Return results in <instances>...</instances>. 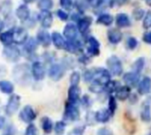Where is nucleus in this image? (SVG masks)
Returning <instances> with one entry per match:
<instances>
[{
    "label": "nucleus",
    "mask_w": 151,
    "mask_h": 135,
    "mask_svg": "<svg viewBox=\"0 0 151 135\" xmlns=\"http://www.w3.org/2000/svg\"><path fill=\"white\" fill-rule=\"evenodd\" d=\"M118 83H119V82H116V81H110V82H108V83L105 85L106 90H108L109 92L116 91V90L119 88V87H118Z\"/></svg>",
    "instance_id": "nucleus-44"
},
{
    "label": "nucleus",
    "mask_w": 151,
    "mask_h": 135,
    "mask_svg": "<svg viewBox=\"0 0 151 135\" xmlns=\"http://www.w3.org/2000/svg\"><path fill=\"white\" fill-rule=\"evenodd\" d=\"M13 42L16 44H24L28 39V33L26 28L19 27L12 30Z\"/></svg>",
    "instance_id": "nucleus-9"
},
{
    "label": "nucleus",
    "mask_w": 151,
    "mask_h": 135,
    "mask_svg": "<svg viewBox=\"0 0 151 135\" xmlns=\"http://www.w3.org/2000/svg\"><path fill=\"white\" fill-rule=\"evenodd\" d=\"M65 73V68L64 67V65L62 64L55 63L51 65L49 69V77L54 81H58L63 78Z\"/></svg>",
    "instance_id": "nucleus-7"
},
{
    "label": "nucleus",
    "mask_w": 151,
    "mask_h": 135,
    "mask_svg": "<svg viewBox=\"0 0 151 135\" xmlns=\"http://www.w3.org/2000/svg\"><path fill=\"white\" fill-rule=\"evenodd\" d=\"M139 79H140V76L138 73H127L124 76H123V80L128 85V86H131V87H134L138 84V81H139Z\"/></svg>",
    "instance_id": "nucleus-23"
},
{
    "label": "nucleus",
    "mask_w": 151,
    "mask_h": 135,
    "mask_svg": "<svg viewBox=\"0 0 151 135\" xmlns=\"http://www.w3.org/2000/svg\"><path fill=\"white\" fill-rule=\"evenodd\" d=\"M0 42L5 47L12 45V42H13V34H12V30H9V31H5V32L0 33Z\"/></svg>",
    "instance_id": "nucleus-24"
},
{
    "label": "nucleus",
    "mask_w": 151,
    "mask_h": 135,
    "mask_svg": "<svg viewBox=\"0 0 151 135\" xmlns=\"http://www.w3.org/2000/svg\"><path fill=\"white\" fill-rule=\"evenodd\" d=\"M38 19L43 28H50L53 23V15L50 11H41Z\"/></svg>",
    "instance_id": "nucleus-12"
},
{
    "label": "nucleus",
    "mask_w": 151,
    "mask_h": 135,
    "mask_svg": "<svg viewBox=\"0 0 151 135\" xmlns=\"http://www.w3.org/2000/svg\"><path fill=\"white\" fill-rule=\"evenodd\" d=\"M53 0H39L37 4L38 8L41 11H50L53 7Z\"/></svg>",
    "instance_id": "nucleus-32"
},
{
    "label": "nucleus",
    "mask_w": 151,
    "mask_h": 135,
    "mask_svg": "<svg viewBox=\"0 0 151 135\" xmlns=\"http://www.w3.org/2000/svg\"><path fill=\"white\" fill-rule=\"evenodd\" d=\"M16 16L21 21H27L30 17V9L27 4H20L16 9Z\"/></svg>",
    "instance_id": "nucleus-17"
},
{
    "label": "nucleus",
    "mask_w": 151,
    "mask_h": 135,
    "mask_svg": "<svg viewBox=\"0 0 151 135\" xmlns=\"http://www.w3.org/2000/svg\"><path fill=\"white\" fill-rule=\"evenodd\" d=\"M5 135H12V134H5Z\"/></svg>",
    "instance_id": "nucleus-57"
},
{
    "label": "nucleus",
    "mask_w": 151,
    "mask_h": 135,
    "mask_svg": "<svg viewBox=\"0 0 151 135\" xmlns=\"http://www.w3.org/2000/svg\"><path fill=\"white\" fill-rule=\"evenodd\" d=\"M32 75L35 80H42L45 77V67L40 61H35L32 65Z\"/></svg>",
    "instance_id": "nucleus-10"
},
{
    "label": "nucleus",
    "mask_w": 151,
    "mask_h": 135,
    "mask_svg": "<svg viewBox=\"0 0 151 135\" xmlns=\"http://www.w3.org/2000/svg\"><path fill=\"white\" fill-rule=\"evenodd\" d=\"M87 50L90 56H98L100 54V43L96 38L90 36L88 39Z\"/></svg>",
    "instance_id": "nucleus-13"
},
{
    "label": "nucleus",
    "mask_w": 151,
    "mask_h": 135,
    "mask_svg": "<svg viewBox=\"0 0 151 135\" xmlns=\"http://www.w3.org/2000/svg\"><path fill=\"white\" fill-rule=\"evenodd\" d=\"M25 135H37V128L34 124H29L26 129Z\"/></svg>",
    "instance_id": "nucleus-39"
},
{
    "label": "nucleus",
    "mask_w": 151,
    "mask_h": 135,
    "mask_svg": "<svg viewBox=\"0 0 151 135\" xmlns=\"http://www.w3.org/2000/svg\"><path fill=\"white\" fill-rule=\"evenodd\" d=\"M4 28V22L2 19H0V33H2Z\"/></svg>",
    "instance_id": "nucleus-53"
},
{
    "label": "nucleus",
    "mask_w": 151,
    "mask_h": 135,
    "mask_svg": "<svg viewBox=\"0 0 151 135\" xmlns=\"http://www.w3.org/2000/svg\"><path fill=\"white\" fill-rule=\"evenodd\" d=\"M19 118L24 123L29 124L36 118V113L30 105H26L19 112Z\"/></svg>",
    "instance_id": "nucleus-8"
},
{
    "label": "nucleus",
    "mask_w": 151,
    "mask_h": 135,
    "mask_svg": "<svg viewBox=\"0 0 151 135\" xmlns=\"http://www.w3.org/2000/svg\"><path fill=\"white\" fill-rule=\"evenodd\" d=\"M94 82H96L102 86H105L108 82L111 81L110 72L104 68L94 69Z\"/></svg>",
    "instance_id": "nucleus-4"
},
{
    "label": "nucleus",
    "mask_w": 151,
    "mask_h": 135,
    "mask_svg": "<svg viewBox=\"0 0 151 135\" xmlns=\"http://www.w3.org/2000/svg\"><path fill=\"white\" fill-rule=\"evenodd\" d=\"M97 135H113L112 132L111 130H109L108 128H101L98 133Z\"/></svg>",
    "instance_id": "nucleus-48"
},
{
    "label": "nucleus",
    "mask_w": 151,
    "mask_h": 135,
    "mask_svg": "<svg viewBox=\"0 0 151 135\" xmlns=\"http://www.w3.org/2000/svg\"><path fill=\"white\" fill-rule=\"evenodd\" d=\"M81 80V74L79 72H73L70 76V83L71 86H78Z\"/></svg>",
    "instance_id": "nucleus-35"
},
{
    "label": "nucleus",
    "mask_w": 151,
    "mask_h": 135,
    "mask_svg": "<svg viewBox=\"0 0 151 135\" xmlns=\"http://www.w3.org/2000/svg\"><path fill=\"white\" fill-rule=\"evenodd\" d=\"M83 79L86 82H90L94 79V69L92 70H88L84 73L83 74Z\"/></svg>",
    "instance_id": "nucleus-42"
},
{
    "label": "nucleus",
    "mask_w": 151,
    "mask_h": 135,
    "mask_svg": "<svg viewBox=\"0 0 151 135\" xmlns=\"http://www.w3.org/2000/svg\"><path fill=\"white\" fill-rule=\"evenodd\" d=\"M84 131V127H76L73 130H72L68 135H82Z\"/></svg>",
    "instance_id": "nucleus-46"
},
{
    "label": "nucleus",
    "mask_w": 151,
    "mask_h": 135,
    "mask_svg": "<svg viewBox=\"0 0 151 135\" xmlns=\"http://www.w3.org/2000/svg\"><path fill=\"white\" fill-rule=\"evenodd\" d=\"M78 28L77 26H75L73 23H68L65 25L64 30H63V34L64 36L65 37L66 41H74L77 40L78 37Z\"/></svg>",
    "instance_id": "nucleus-11"
},
{
    "label": "nucleus",
    "mask_w": 151,
    "mask_h": 135,
    "mask_svg": "<svg viewBox=\"0 0 151 135\" xmlns=\"http://www.w3.org/2000/svg\"><path fill=\"white\" fill-rule=\"evenodd\" d=\"M64 50H65L69 53L75 54V53H79L80 51H81L82 45H81V42L78 41V40L65 41V46H64Z\"/></svg>",
    "instance_id": "nucleus-15"
},
{
    "label": "nucleus",
    "mask_w": 151,
    "mask_h": 135,
    "mask_svg": "<svg viewBox=\"0 0 151 135\" xmlns=\"http://www.w3.org/2000/svg\"><path fill=\"white\" fill-rule=\"evenodd\" d=\"M144 15H145V11L142 8H136L133 11V16L136 20L142 19L144 17Z\"/></svg>",
    "instance_id": "nucleus-36"
},
{
    "label": "nucleus",
    "mask_w": 151,
    "mask_h": 135,
    "mask_svg": "<svg viewBox=\"0 0 151 135\" xmlns=\"http://www.w3.org/2000/svg\"><path fill=\"white\" fill-rule=\"evenodd\" d=\"M56 14H57V16H58L61 20H63V21L67 20L68 18H69L68 13H67L65 11H64L63 9H58V10L56 11Z\"/></svg>",
    "instance_id": "nucleus-43"
},
{
    "label": "nucleus",
    "mask_w": 151,
    "mask_h": 135,
    "mask_svg": "<svg viewBox=\"0 0 151 135\" xmlns=\"http://www.w3.org/2000/svg\"><path fill=\"white\" fill-rule=\"evenodd\" d=\"M143 27L149 29L151 27V11H149L143 19Z\"/></svg>",
    "instance_id": "nucleus-37"
},
{
    "label": "nucleus",
    "mask_w": 151,
    "mask_h": 135,
    "mask_svg": "<svg viewBox=\"0 0 151 135\" xmlns=\"http://www.w3.org/2000/svg\"><path fill=\"white\" fill-rule=\"evenodd\" d=\"M142 39H143L144 42H146L148 44H151V31L144 33V34L142 36Z\"/></svg>",
    "instance_id": "nucleus-47"
},
{
    "label": "nucleus",
    "mask_w": 151,
    "mask_h": 135,
    "mask_svg": "<svg viewBox=\"0 0 151 135\" xmlns=\"http://www.w3.org/2000/svg\"><path fill=\"white\" fill-rule=\"evenodd\" d=\"M151 91V79L144 77L138 86V92L140 95H147Z\"/></svg>",
    "instance_id": "nucleus-19"
},
{
    "label": "nucleus",
    "mask_w": 151,
    "mask_h": 135,
    "mask_svg": "<svg viewBox=\"0 0 151 135\" xmlns=\"http://www.w3.org/2000/svg\"><path fill=\"white\" fill-rule=\"evenodd\" d=\"M92 24V18L89 17V16H85V17H82V18H80L78 22H77V28H78V31L81 34H84L86 33L89 27L91 26Z\"/></svg>",
    "instance_id": "nucleus-16"
},
{
    "label": "nucleus",
    "mask_w": 151,
    "mask_h": 135,
    "mask_svg": "<svg viewBox=\"0 0 151 135\" xmlns=\"http://www.w3.org/2000/svg\"><path fill=\"white\" fill-rule=\"evenodd\" d=\"M111 117V112L109 111V110L104 109V110H100L98 111L96 115H95V118L97 122L100 123H106L109 121Z\"/></svg>",
    "instance_id": "nucleus-26"
},
{
    "label": "nucleus",
    "mask_w": 151,
    "mask_h": 135,
    "mask_svg": "<svg viewBox=\"0 0 151 135\" xmlns=\"http://www.w3.org/2000/svg\"><path fill=\"white\" fill-rule=\"evenodd\" d=\"M4 124H5V118L4 117H0V129L4 127Z\"/></svg>",
    "instance_id": "nucleus-52"
},
{
    "label": "nucleus",
    "mask_w": 151,
    "mask_h": 135,
    "mask_svg": "<svg viewBox=\"0 0 151 135\" xmlns=\"http://www.w3.org/2000/svg\"><path fill=\"white\" fill-rule=\"evenodd\" d=\"M21 98L18 95H12L7 102L6 107H5V114L8 117L12 116L15 114V112L19 110L20 105Z\"/></svg>",
    "instance_id": "nucleus-5"
},
{
    "label": "nucleus",
    "mask_w": 151,
    "mask_h": 135,
    "mask_svg": "<svg viewBox=\"0 0 151 135\" xmlns=\"http://www.w3.org/2000/svg\"><path fill=\"white\" fill-rule=\"evenodd\" d=\"M59 3L65 10H71L73 5V0H59Z\"/></svg>",
    "instance_id": "nucleus-41"
},
{
    "label": "nucleus",
    "mask_w": 151,
    "mask_h": 135,
    "mask_svg": "<svg viewBox=\"0 0 151 135\" xmlns=\"http://www.w3.org/2000/svg\"><path fill=\"white\" fill-rule=\"evenodd\" d=\"M107 66L109 72L114 76H119L123 73V66L120 59L117 56H111L107 59Z\"/></svg>",
    "instance_id": "nucleus-3"
},
{
    "label": "nucleus",
    "mask_w": 151,
    "mask_h": 135,
    "mask_svg": "<svg viewBox=\"0 0 151 135\" xmlns=\"http://www.w3.org/2000/svg\"><path fill=\"white\" fill-rule=\"evenodd\" d=\"M116 25L119 27H128L131 26V20L127 14L119 13L116 16Z\"/></svg>",
    "instance_id": "nucleus-22"
},
{
    "label": "nucleus",
    "mask_w": 151,
    "mask_h": 135,
    "mask_svg": "<svg viewBox=\"0 0 151 135\" xmlns=\"http://www.w3.org/2000/svg\"><path fill=\"white\" fill-rule=\"evenodd\" d=\"M88 4L92 6V7H99L100 4V0H86Z\"/></svg>",
    "instance_id": "nucleus-49"
},
{
    "label": "nucleus",
    "mask_w": 151,
    "mask_h": 135,
    "mask_svg": "<svg viewBox=\"0 0 151 135\" xmlns=\"http://www.w3.org/2000/svg\"><path fill=\"white\" fill-rule=\"evenodd\" d=\"M63 118H64L65 121H68V122H74L79 119L80 111H79V109H78L76 103H72L66 102Z\"/></svg>",
    "instance_id": "nucleus-2"
},
{
    "label": "nucleus",
    "mask_w": 151,
    "mask_h": 135,
    "mask_svg": "<svg viewBox=\"0 0 151 135\" xmlns=\"http://www.w3.org/2000/svg\"><path fill=\"white\" fill-rule=\"evenodd\" d=\"M129 96H130V88L127 86L119 87L116 90V97L120 101L127 100L129 97Z\"/></svg>",
    "instance_id": "nucleus-27"
},
{
    "label": "nucleus",
    "mask_w": 151,
    "mask_h": 135,
    "mask_svg": "<svg viewBox=\"0 0 151 135\" xmlns=\"http://www.w3.org/2000/svg\"><path fill=\"white\" fill-rule=\"evenodd\" d=\"M12 75L14 80L19 83V85L26 86L30 82V73H29V66L26 64L18 65L13 68Z\"/></svg>",
    "instance_id": "nucleus-1"
},
{
    "label": "nucleus",
    "mask_w": 151,
    "mask_h": 135,
    "mask_svg": "<svg viewBox=\"0 0 151 135\" xmlns=\"http://www.w3.org/2000/svg\"><path fill=\"white\" fill-rule=\"evenodd\" d=\"M0 110H1V102H0Z\"/></svg>",
    "instance_id": "nucleus-56"
},
{
    "label": "nucleus",
    "mask_w": 151,
    "mask_h": 135,
    "mask_svg": "<svg viewBox=\"0 0 151 135\" xmlns=\"http://www.w3.org/2000/svg\"><path fill=\"white\" fill-rule=\"evenodd\" d=\"M41 123H42V129L43 130V132L47 134H50L52 132V129H53V123L51 121V119H50L49 118L47 117H44L42 118L41 120Z\"/></svg>",
    "instance_id": "nucleus-30"
},
{
    "label": "nucleus",
    "mask_w": 151,
    "mask_h": 135,
    "mask_svg": "<svg viewBox=\"0 0 151 135\" xmlns=\"http://www.w3.org/2000/svg\"><path fill=\"white\" fill-rule=\"evenodd\" d=\"M26 4H31V3H34L35 1H36V0H23Z\"/></svg>",
    "instance_id": "nucleus-54"
},
{
    "label": "nucleus",
    "mask_w": 151,
    "mask_h": 135,
    "mask_svg": "<svg viewBox=\"0 0 151 135\" xmlns=\"http://www.w3.org/2000/svg\"><path fill=\"white\" fill-rule=\"evenodd\" d=\"M79 60H80V62H81V63L85 64V65L89 63V58H88V57H86V56H82V57H81L79 58Z\"/></svg>",
    "instance_id": "nucleus-50"
},
{
    "label": "nucleus",
    "mask_w": 151,
    "mask_h": 135,
    "mask_svg": "<svg viewBox=\"0 0 151 135\" xmlns=\"http://www.w3.org/2000/svg\"><path fill=\"white\" fill-rule=\"evenodd\" d=\"M149 135H151V134H149Z\"/></svg>",
    "instance_id": "nucleus-58"
},
{
    "label": "nucleus",
    "mask_w": 151,
    "mask_h": 135,
    "mask_svg": "<svg viewBox=\"0 0 151 135\" xmlns=\"http://www.w3.org/2000/svg\"><path fill=\"white\" fill-rule=\"evenodd\" d=\"M107 37L111 43L117 44L121 42L123 34H122L121 31L119 30L118 28H111L107 33Z\"/></svg>",
    "instance_id": "nucleus-18"
},
{
    "label": "nucleus",
    "mask_w": 151,
    "mask_h": 135,
    "mask_svg": "<svg viewBox=\"0 0 151 135\" xmlns=\"http://www.w3.org/2000/svg\"><path fill=\"white\" fill-rule=\"evenodd\" d=\"M38 42L36 41V39H35L34 37H30L27 39V41L24 43V50L28 54V53H34L38 46Z\"/></svg>",
    "instance_id": "nucleus-25"
},
{
    "label": "nucleus",
    "mask_w": 151,
    "mask_h": 135,
    "mask_svg": "<svg viewBox=\"0 0 151 135\" xmlns=\"http://www.w3.org/2000/svg\"><path fill=\"white\" fill-rule=\"evenodd\" d=\"M82 103H84V105H88V103H89V99H88V96H85L83 97V99H82Z\"/></svg>",
    "instance_id": "nucleus-51"
},
{
    "label": "nucleus",
    "mask_w": 151,
    "mask_h": 135,
    "mask_svg": "<svg viewBox=\"0 0 151 135\" xmlns=\"http://www.w3.org/2000/svg\"><path fill=\"white\" fill-rule=\"evenodd\" d=\"M51 42L54 44V46L58 50H62V49H64L65 41L60 33L55 31L51 34Z\"/></svg>",
    "instance_id": "nucleus-21"
},
{
    "label": "nucleus",
    "mask_w": 151,
    "mask_h": 135,
    "mask_svg": "<svg viewBox=\"0 0 151 135\" xmlns=\"http://www.w3.org/2000/svg\"><path fill=\"white\" fill-rule=\"evenodd\" d=\"M104 88V86L96 83V82H93L92 85L89 87V90L93 93H100Z\"/></svg>",
    "instance_id": "nucleus-45"
},
{
    "label": "nucleus",
    "mask_w": 151,
    "mask_h": 135,
    "mask_svg": "<svg viewBox=\"0 0 151 135\" xmlns=\"http://www.w3.org/2000/svg\"><path fill=\"white\" fill-rule=\"evenodd\" d=\"M3 56L7 61L11 63H15L18 62L19 59L20 58V51L17 47L13 45H10V46H6L4 49Z\"/></svg>",
    "instance_id": "nucleus-6"
},
{
    "label": "nucleus",
    "mask_w": 151,
    "mask_h": 135,
    "mask_svg": "<svg viewBox=\"0 0 151 135\" xmlns=\"http://www.w3.org/2000/svg\"><path fill=\"white\" fill-rule=\"evenodd\" d=\"M113 22V17L108 13H103L97 18V23L104 26H111Z\"/></svg>",
    "instance_id": "nucleus-29"
},
{
    "label": "nucleus",
    "mask_w": 151,
    "mask_h": 135,
    "mask_svg": "<svg viewBox=\"0 0 151 135\" xmlns=\"http://www.w3.org/2000/svg\"><path fill=\"white\" fill-rule=\"evenodd\" d=\"M127 48L129 50H134L138 45V41L134 37H129L127 39Z\"/></svg>",
    "instance_id": "nucleus-40"
},
{
    "label": "nucleus",
    "mask_w": 151,
    "mask_h": 135,
    "mask_svg": "<svg viewBox=\"0 0 151 135\" xmlns=\"http://www.w3.org/2000/svg\"><path fill=\"white\" fill-rule=\"evenodd\" d=\"M117 109V103H116V99L114 96H110L109 99V111L113 114L115 112Z\"/></svg>",
    "instance_id": "nucleus-38"
},
{
    "label": "nucleus",
    "mask_w": 151,
    "mask_h": 135,
    "mask_svg": "<svg viewBox=\"0 0 151 135\" xmlns=\"http://www.w3.org/2000/svg\"><path fill=\"white\" fill-rule=\"evenodd\" d=\"M36 41L42 46L48 48L51 43V35L46 30H40L36 35Z\"/></svg>",
    "instance_id": "nucleus-14"
},
{
    "label": "nucleus",
    "mask_w": 151,
    "mask_h": 135,
    "mask_svg": "<svg viewBox=\"0 0 151 135\" xmlns=\"http://www.w3.org/2000/svg\"><path fill=\"white\" fill-rule=\"evenodd\" d=\"M65 123L64 121H58L55 125V133L58 135H62L65 130Z\"/></svg>",
    "instance_id": "nucleus-34"
},
{
    "label": "nucleus",
    "mask_w": 151,
    "mask_h": 135,
    "mask_svg": "<svg viewBox=\"0 0 151 135\" xmlns=\"http://www.w3.org/2000/svg\"><path fill=\"white\" fill-rule=\"evenodd\" d=\"M146 4H147L149 6H151V0H146Z\"/></svg>",
    "instance_id": "nucleus-55"
},
{
    "label": "nucleus",
    "mask_w": 151,
    "mask_h": 135,
    "mask_svg": "<svg viewBox=\"0 0 151 135\" xmlns=\"http://www.w3.org/2000/svg\"><path fill=\"white\" fill-rule=\"evenodd\" d=\"M81 96V88L78 86H71L68 89V102L76 103Z\"/></svg>",
    "instance_id": "nucleus-20"
},
{
    "label": "nucleus",
    "mask_w": 151,
    "mask_h": 135,
    "mask_svg": "<svg viewBox=\"0 0 151 135\" xmlns=\"http://www.w3.org/2000/svg\"><path fill=\"white\" fill-rule=\"evenodd\" d=\"M0 91L6 95L12 94L14 91V86L11 81L0 80Z\"/></svg>",
    "instance_id": "nucleus-28"
},
{
    "label": "nucleus",
    "mask_w": 151,
    "mask_h": 135,
    "mask_svg": "<svg viewBox=\"0 0 151 135\" xmlns=\"http://www.w3.org/2000/svg\"><path fill=\"white\" fill-rule=\"evenodd\" d=\"M144 65H145V59L143 57H140L138 58L133 65V72L134 73H140L143 67H144Z\"/></svg>",
    "instance_id": "nucleus-33"
},
{
    "label": "nucleus",
    "mask_w": 151,
    "mask_h": 135,
    "mask_svg": "<svg viewBox=\"0 0 151 135\" xmlns=\"http://www.w3.org/2000/svg\"><path fill=\"white\" fill-rule=\"evenodd\" d=\"M142 120L145 123H149L151 121V109L150 106L146 104L142 106V112H141Z\"/></svg>",
    "instance_id": "nucleus-31"
}]
</instances>
